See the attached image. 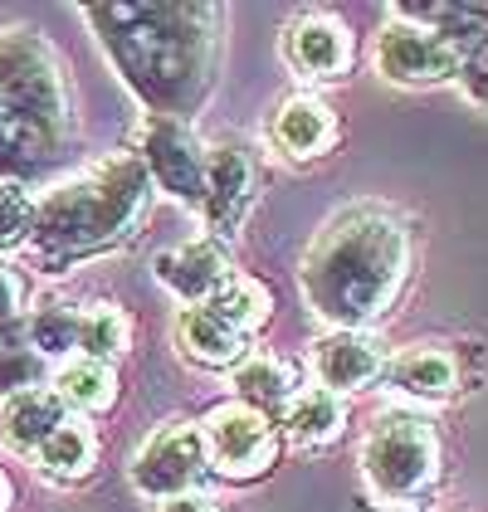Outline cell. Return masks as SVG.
Instances as JSON below:
<instances>
[{
	"label": "cell",
	"mask_w": 488,
	"mask_h": 512,
	"mask_svg": "<svg viewBox=\"0 0 488 512\" xmlns=\"http://www.w3.org/2000/svg\"><path fill=\"white\" fill-rule=\"evenodd\" d=\"M122 88L157 118L191 122L210 103L225 59V5L210 0H137L79 5Z\"/></svg>",
	"instance_id": "cell-1"
},
{
	"label": "cell",
	"mask_w": 488,
	"mask_h": 512,
	"mask_svg": "<svg viewBox=\"0 0 488 512\" xmlns=\"http://www.w3.org/2000/svg\"><path fill=\"white\" fill-rule=\"evenodd\" d=\"M415 274V225L386 200L332 210L298 259V293L327 332H376Z\"/></svg>",
	"instance_id": "cell-2"
},
{
	"label": "cell",
	"mask_w": 488,
	"mask_h": 512,
	"mask_svg": "<svg viewBox=\"0 0 488 512\" xmlns=\"http://www.w3.org/2000/svg\"><path fill=\"white\" fill-rule=\"evenodd\" d=\"M152 181L137 152H108L103 161L59 176L40 191V220L30 239V269L49 278L74 274L88 259H103L122 244H132L147 210H152Z\"/></svg>",
	"instance_id": "cell-3"
},
{
	"label": "cell",
	"mask_w": 488,
	"mask_h": 512,
	"mask_svg": "<svg viewBox=\"0 0 488 512\" xmlns=\"http://www.w3.org/2000/svg\"><path fill=\"white\" fill-rule=\"evenodd\" d=\"M0 118L79 147L69 64L35 25H0Z\"/></svg>",
	"instance_id": "cell-4"
},
{
	"label": "cell",
	"mask_w": 488,
	"mask_h": 512,
	"mask_svg": "<svg viewBox=\"0 0 488 512\" xmlns=\"http://www.w3.org/2000/svg\"><path fill=\"white\" fill-rule=\"evenodd\" d=\"M357 464L371 503L420 512L445 483V434L425 410H386L366 430Z\"/></svg>",
	"instance_id": "cell-5"
},
{
	"label": "cell",
	"mask_w": 488,
	"mask_h": 512,
	"mask_svg": "<svg viewBox=\"0 0 488 512\" xmlns=\"http://www.w3.org/2000/svg\"><path fill=\"white\" fill-rule=\"evenodd\" d=\"M201 439H205V459H210V478L220 483H264L269 473L284 464V430L279 420L249 410L240 400H215L201 420Z\"/></svg>",
	"instance_id": "cell-6"
},
{
	"label": "cell",
	"mask_w": 488,
	"mask_h": 512,
	"mask_svg": "<svg viewBox=\"0 0 488 512\" xmlns=\"http://www.w3.org/2000/svg\"><path fill=\"white\" fill-rule=\"evenodd\" d=\"M127 483L147 503H171V498H196L210 488V459H205L201 425L186 415H171L152 425L147 439L127 459Z\"/></svg>",
	"instance_id": "cell-7"
},
{
	"label": "cell",
	"mask_w": 488,
	"mask_h": 512,
	"mask_svg": "<svg viewBox=\"0 0 488 512\" xmlns=\"http://www.w3.org/2000/svg\"><path fill=\"white\" fill-rule=\"evenodd\" d=\"M371 64L396 88H440L459 79V44L420 20L386 10V25L376 30V44H371Z\"/></svg>",
	"instance_id": "cell-8"
},
{
	"label": "cell",
	"mask_w": 488,
	"mask_h": 512,
	"mask_svg": "<svg viewBox=\"0 0 488 512\" xmlns=\"http://www.w3.org/2000/svg\"><path fill=\"white\" fill-rule=\"evenodd\" d=\"M137 161L152 181V191L171 196L176 205L196 210L201 215L205 200V142L196 137L191 122L176 118H157V113H142L137 122Z\"/></svg>",
	"instance_id": "cell-9"
},
{
	"label": "cell",
	"mask_w": 488,
	"mask_h": 512,
	"mask_svg": "<svg viewBox=\"0 0 488 512\" xmlns=\"http://www.w3.org/2000/svg\"><path fill=\"white\" fill-rule=\"evenodd\" d=\"M254 200H259V157H254V147L235 132L205 142V235L220 239V244H235Z\"/></svg>",
	"instance_id": "cell-10"
},
{
	"label": "cell",
	"mask_w": 488,
	"mask_h": 512,
	"mask_svg": "<svg viewBox=\"0 0 488 512\" xmlns=\"http://www.w3.org/2000/svg\"><path fill=\"white\" fill-rule=\"evenodd\" d=\"M284 64L303 83H342L357 69V35L332 10H298L284 25Z\"/></svg>",
	"instance_id": "cell-11"
},
{
	"label": "cell",
	"mask_w": 488,
	"mask_h": 512,
	"mask_svg": "<svg viewBox=\"0 0 488 512\" xmlns=\"http://www.w3.org/2000/svg\"><path fill=\"white\" fill-rule=\"evenodd\" d=\"M264 142H269L274 157L293 161V166H308V161H323L337 152L342 118L318 93H288L264 118Z\"/></svg>",
	"instance_id": "cell-12"
},
{
	"label": "cell",
	"mask_w": 488,
	"mask_h": 512,
	"mask_svg": "<svg viewBox=\"0 0 488 512\" xmlns=\"http://www.w3.org/2000/svg\"><path fill=\"white\" fill-rule=\"evenodd\" d=\"M152 274H157V283H162L166 293L181 298V308H196V303H210L240 269L230 259V244L196 235V239H181V244L162 249L152 259Z\"/></svg>",
	"instance_id": "cell-13"
},
{
	"label": "cell",
	"mask_w": 488,
	"mask_h": 512,
	"mask_svg": "<svg viewBox=\"0 0 488 512\" xmlns=\"http://www.w3.org/2000/svg\"><path fill=\"white\" fill-rule=\"evenodd\" d=\"M381 381L406 400H420V405H440V400H454L459 391H469L464 352L449 347V342H415L406 352H396L386 361Z\"/></svg>",
	"instance_id": "cell-14"
},
{
	"label": "cell",
	"mask_w": 488,
	"mask_h": 512,
	"mask_svg": "<svg viewBox=\"0 0 488 512\" xmlns=\"http://www.w3.org/2000/svg\"><path fill=\"white\" fill-rule=\"evenodd\" d=\"M313 376L318 386H327L332 395L366 391L386 376V361H391V347L376 337V332H323L313 342Z\"/></svg>",
	"instance_id": "cell-15"
},
{
	"label": "cell",
	"mask_w": 488,
	"mask_h": 512,
	"mask_svg": "<svg viewBox=\"0 0 488 512\" xmlns=\"http://www.w3.org/2000/svg\"><path fill=\"white\" fill-rule=\"evenodd\" d=\"M171 332H176V352H181V361H191L196 371H235L244 356L254 352V342L244 337L240 327H230L210 303L181 308Z\"/></svg>",
	"instance_id": "cell-16"
},
{
	"label": "cell",
	"mask_w": 488,
	"mask_h": 512,
	"mask_svg": "<svg viewBox=\"0 0 488 512\" xmlns=\"http://www.w3.org/2000/svg\"><path fill=\"white\" fill-rule=\"evenodd\" d=\"M74 152H79L74 142H54L44 132L0 122V181H10V186H30V191L54 186Z\"/></svg>",
	"instance_id": "cell-17"
},
{
	"label": "cell",
	"mask_w": 488,
	"mask_h": 512,
	"mask_svg": "<svg viewBox=\"0 0 488 512\" xmlns=\"http://www.w3.org/2000/svg\"><path fill=\"white\" fill-rule=\"evenodd\" d=\"M49 391L64 400V410L93 425V420H108L122 400V376L118 366H103V361H88V356H74L64 366H54V381Z\"/></svg>",
	"instance_id": "cell-18"
},
{
	"label": "cell",
	"mask_w": 488,
	"mask_h": 512,
	"mask_svg": "<svg viewBox=\"0 0 488 512\" xmlns=\"http://www.w3.org/2000/svg\"><path fill=\"white\" fill-rule=\"evenodd\" d=\"M298 391H303V376H298V366H293L288 356L249 352L240 366L230 371V400H240V405L269 415V420H279Z\"/></svg>",
	"instance_id": "cell-19"
},
{
	"label": "cell",
	"mask_w": 488,
	"mask_h": 512,
	"mask_svg": "<svg viewBox=\"0 0 488 512\" xmlns=\"http://www.w3.org/2000/svg\"><path fill=\"white\" fill-rule=\"evenodd\" d=\"M69 420H74V415L64 410V400L49 391V386L10 395V400H0V444H5L10 454L30 459L44 439L59 430V425H69Z\"/></svg>",
	"instance_id": "cell-20"
},
{
	"label": "cell",
	"mask_w": 488,
	"mask_h": 512,
	"mask_svg": "<svg viewBox=\"0 0 488 512\" xmlns=\"http://www.w3.org/2000/svg\"><path fill=\"white\" fill-rule=\"evenodd\" d=\"M279 430H284V444H293V449H327L347 430V400L313 381L288 400V410L279 415Z\"/></svg>",
	"instance_id": "cell-21"
},
{
	"label": "cell",
	"mask_w": 488,
	"mask_h": 512,
	"mask_svg": "<svg viewBox=\"0 0 488 512\" xmlns=\"http://www.w3.org/2000/svg\"><path fill=\"white\" fill-rule=\"evenodd\" d=\"M98 434L93 425H83V420H69V425H59V430L44 439L40 449L30 454V464L40 473L44 483H59V488H79L88 483L93 473H98Z\"/></svg>",
	"instance_id": "cell-22"
},
{
	"label": "cell",
	"mask_w": 488,
	"mask_h": 512,
	"mask_svg": "<svg viewBox=\"0 0 488 512\" xmlns=\"http://www.w3.org/2000/svg\"><path fill=\"white\" fill-rule=\"evenodd\" d=\"M79 327L83 303L64 298V293H44L25 317V347H35L49 366H64V361L79 356Z\"/></svg>",
	"instance_id": "cell-23"
},
{
	"label": "cell",
	"mask_w": 488,
	"mask_h": 512,
	"mask_svg": "<svg viewBox=\"0 0 488 512\" xmlns=\"http://www.w3.org/2000/svg\"><path fill=\"white\" fill-rule=\"evenodd\" d=\"M210 308L225 317L230 327H240L249 342H259L264 327L274 322V288L254 274H235L215 298H210Z\"/></svg>",
	"instance_id": "cell-24"
},
{
	"label": "cell",
	"mask_w": 488,
	"mask_h": 512,
	"mask_svg": "<svg viewBox=\"0 0 488 512\" xmlns=\"http://www.w3.org/2000/svg\"><path fill=\"white\" fill-rule=\"evenodd\" d=\"M132 347V317L122 313L118 303H83V327H79V356L118 366Z\"/></svg>",
	"instance_id": "cell-25"
},
{
	"label": "cell",
	"mask_w": 488,
	"mask_h": 512,
	"mask_svg": "<svg viewBox=\"0 0 488 512\" xmlns=\"http://www.w3.org/2000/svg\"><path fill=\"white\" fill-rule=\"evenodd\" d=\"M35 220H40V191L0 181V259H15L30 249Z\"/></svg>",
	"instance_id": "cell-26"
},
{
	"label": "cell",
	"mask_w": 488,
	"mask_h": 512,
	"mask_svg": "<svg viewBox=\"0 0 488 512\" xmlns=\"http://www.w3.org/2000/svg\"><path fill=\"white\" fill-rule=\"evenodd\" d=\"M49 381H54V366L35 347H25V337L20 342H0V400L40 391Z\"/></svg>",
	"instance_id": "cell-27"
},
{
	"label": "cell",
	"mask_w": 488,
	"mask_h": 512,
	"mask_svg": "<svg viewBox=\"0 0 488 512\" xmlns=\"http://www.w3.org/2000/svg\"><path fill=\"white\" fill-rule=\"evenodd\" d=\"M25 317H30V283L10 259H0V342H20Z\"/></svg>",
	"instance_id": "cell-28"
},
{
	"label": "cell",
	"mask_w": 488,
	"mask_h": 512,
	"mask_svg": "<svg viewBox=\"0 0 488 512\" xmlns=\"http://www.w3.org/2000/svg\"><path fill=\"white\" fill-rule=\"evenodd\" d=\"M454 83L464 88V98L474 108L488 113V35L479 44H469V49H459V79Z\"/></svg>",
	"instance_id": "cell-29"
},
{
	"label": "cell",
	"mask_w": 488,
	"mask_h": 512,
	"mask_svg": "<svg viewBox=\"0 0 488 512\" xmlns=\"http://www.w3.org/2000/svg\"><path fill=\"white\" fill-rule=\"evenodd\" d=\"M157 512H220V503H210L205 493H196V498H171V503H157Z\"/></svg>",
	"instance_id": "cell-30"
},
{
	"label": "cell",
	"mask_w": 488,
	"mask_h": 512,
	"mask_svg": "<svg viewBox=\"0 0 488 512\" xmlns=\"http://www.w3.org/2000/svg\"><path fill=\"white\" fill-rule=\"evenodd\" d=\"M15 508V488H10V478H5V469H0V512Z\"/></svg>",
	"instance_id": "cell-31"
},
{
	"label": "cell",
	"mask_w": 488,
	"mask_h": 512,
	"mask_svg": "<svg viewBox=\"0 0 488 512\" xmlns=\"http://www.w3.org/2000/svg\"><path fill=\"white\" fill-rule=\"evenodd\" d=\"M352 512H406V508H381V503H366V498H362Z\"/></svg>",
	"instance_id": "cell-32"
},
{
	"label": "cell",
	"mask_w": 488,
	"mask_h": 512,
	"mask_svg": "<svg viewBox=\"0 0 488 512\" xmlns=\"http://www.w3.org/2000/svg\"><path fill=\"white\" fill-rule=\"evenodd\" d=\"M0 122H5V118H0Z\"/></svg>",
	"instance_id": "cell-33"
}]
</instances>
